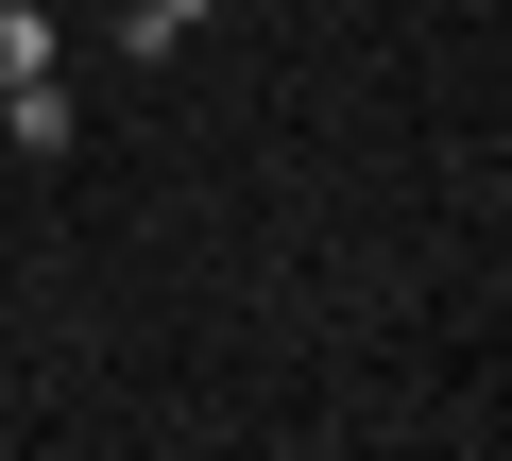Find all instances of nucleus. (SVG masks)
<instances>
[{
    "label": "nucleus",
    "instance_id": "nucleus-1",
    "mask_svg": "<svg viewBox=\"0 0 512 461\" xmlns=\"http://www.w3.org/2000/svg\"><path fill=\"white\" fill-rule=\"evenodd\" d=\"M0 154H69V86H52V69L18 86V120H0Z\"/></svg>",
    "mask_w": 512,
    "mask_h": 461
},
{
    "label": "nucleus",
    "instance_id": "nucleus-2",
    "mask_svg": "<svg viewBox=\"0 0 512 461\" xmlns=\"http://www.w3.org/2000/svg\"><path fill=\"white\" fill-rule=\"evenodd\" d=\"M52 69V18H35V0H0V86H35Z\"/></svg>",
    "mask_w": 512,
    "mask_h": 461
},
{
    "label": "nucleus",
    "instance_id": "nucleus-3",
    "mask_svg": "<svg viewBox=\"0 0 512 461\" xmlns=\"http://www.w3.org/2000/svg\"><path fill=\"white\" fill-rule=\"evenodd\" d=\"M188 18H222V0H137V18H120V35H137V52H171Z\"/></svg>",
    "mask_w": 512,
    "mask_h": 461
},
{
    "label": "nucleus",
    "instance_id": "nucleus-4",
    "mask_svg": "<svg viewBox=\"0 0 512 461\" xmlns=\"http://www.w3.org/2000/svg\"><path fill=\"white\" fill-rule=\"evenodd\" d=\"M0 120H18V86H0Z\"/></svg>",
    "mask_w": 512,
    "mask_h": 461
}]
</instances>
